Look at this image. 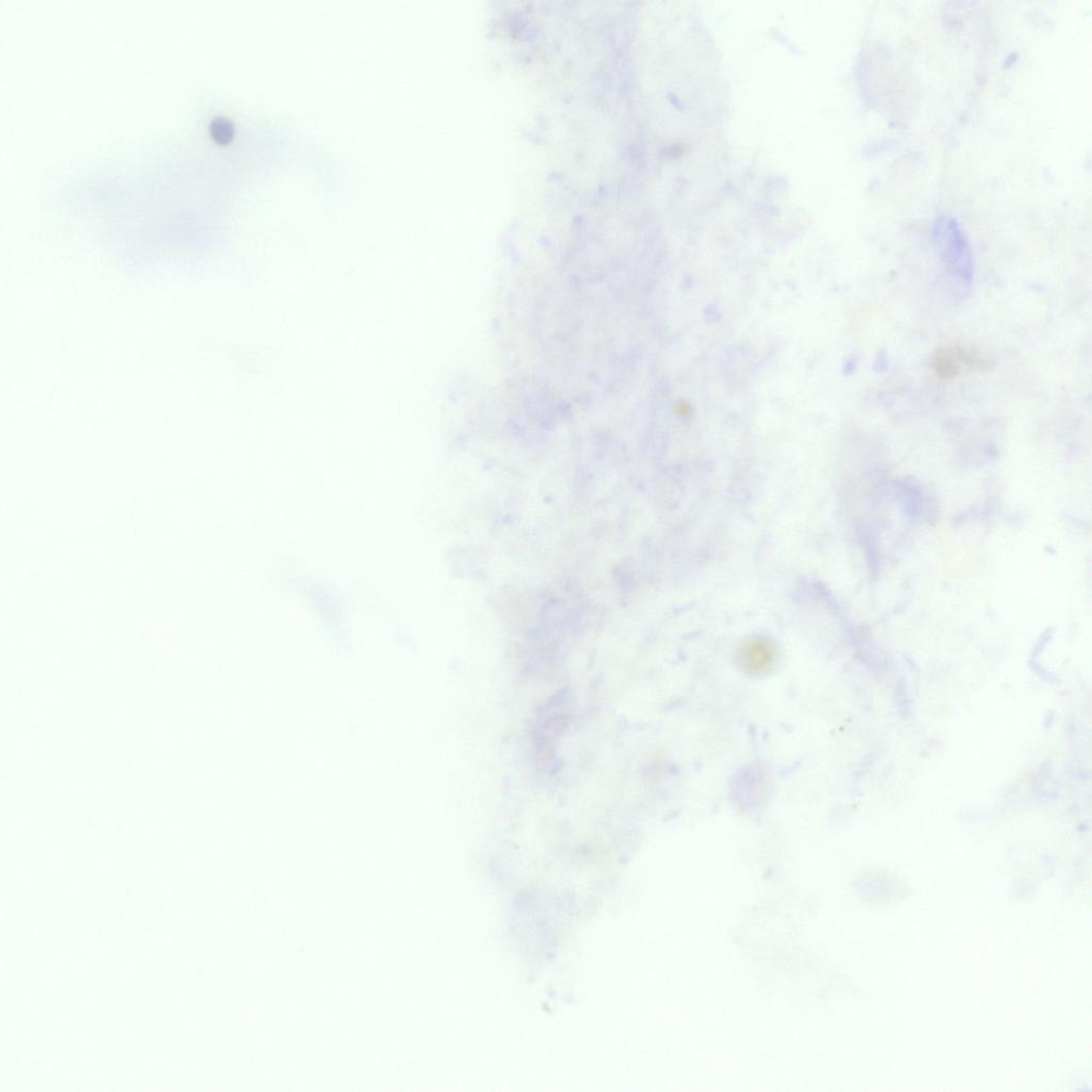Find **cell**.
<instances>
[{
	"label": "cell",
	"mask_w": 1092,
	"mask_h": 1092,
	"mask_svg": "<svg viewBox=\"0 0 1092 1092\" xmlns=\"http://www.w3.org/2000/svg\"><path fill=\"white\" fill-rule=\"evenodd\" d=\"M933 241L939 260L951 282L962 289L970 288L974 281V258L956 218L949 214L938 216L933 225Z\"/></svg>",
	"instance_id": "1"
},
{
	"label": "cell",
	"mask_w": 1092,
	"mask_h": 1092,
	"mask_svg": "<svg viewBox=\"0 0 1092 1092\" xmlns=\"http://www.w3.org/2000/svg\"><path fill=\"white\" fill-rule=\"evenodd\" d=\"M738 665L751 675L771 672L778 665L779 648L770 638L752 636L741 641L737 648Z\"/></svg>",
	"instance_id": "2"
},
{
	"label": "cell",
	"mask_w": 1092,
	"mask_h": 1092,
	"mask_svg": "<svg viewBox=\"0 0 1092 1092\" xmlns=\"http://www.w3.org/2000/svg\"><path fill=\"white\" fill-rule=\"evenodd\" d=\"M932 368L936 373L938 378L941 380H951L961 373V361H959L957 347L954 346H940L932 356Z\"/></svg>",
	"instance_id": "3"
},
{
	"label": "cell",
	"mask_w": 1092,
	"mask_h": 1092,
	"mask_svg": "<svg viewBox=\"0 0 1092 1092\" xmlns=\"http://www.w3.org/2000/svg\"><path fill=\"white\" fill-rule=\"evenodd\" d=\"M209 130L216 141L224 143L233 137L234 125L227 118L217 117L210 122Z\"/></svg>",
	"instance_id": "4"
}]
</instances>
